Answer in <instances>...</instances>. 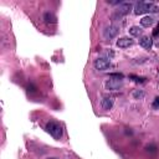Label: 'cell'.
<instances>
[{"label": "cell", "mask_w": 159, "mask_h": 159, "mask_svg": "<svg viewBox=\"0 0 159 159\" xmlns=\"http://www.w3.org/2000/svg\"><path fill=\"white\" fill-rule=\"evenodd\" d=\"M104 37L106 39H113V37H116L117 36V34H118V27L117 26H108V27H106V30H104Z\"/></svg>", "instance_id": "4"}, {"label": "cell", "mask_w": 159, "mask_h": 159, "mask_svg": "<svg viewBox=\"0 0 159 159\" xmlns=\"http://www.w3.org/2000/svg\"><path fill=\"white\" fill-rule=\"evenodd\" d=\"M109 77H111V78H116V80H119V81H120V80L123 78V75H122V73H111V75H109Z\"/></svg>", "instance_id": "13"}, {"label": "cell", "mask_w": 159, "mask_h": 159, "mask_svg": "<svg viewBox=\"0 0 159 159\" xmlns=\"http://www.w3.org/2000/svg\"><path fill=\"white\" fill-rule=\"evenodd\" d=\"M152 107H153L154 109H158V108H159V96H158V97H155L154 102L152 103Z\"/></svg>", "instance_id": "14"}, {"label": "cell", "mask_w": 159, "mask_h": 159, "mask_svg": "<svg viewBox=\"0 0 159 159\" xmlns=\"http://www.w3.org/2000/svg\"><path fill=\"white\" fill-rule=\"evenodd\" d=\"M152 24H153V19L150 16H145V17H143L140 20V25L144 26V27H149Z\"/></svg>", "instance_id": "11"}, {"label": "cell", "mask_w": 159, "mask_h": 159, "mask_svg": "<svg viewBox=\"0 0 159 159\" xmlns=\"http://www.w3.org/2000/svg\"><path fill=\"white\" fill-rule=\"evenodd\" d=\"M159 9L152 4V2H144V1H139L135 4L134 6V12L137 15H140V14H144V12H157Z\"/></svg>", "instance_id": "1"}, {"label": "cell", "mask_w": 159, "mask_h": 159, "mask_svg": "<svg viewBox=\"0 0 159 159\" xmlns=\"http://www.w3.org/2000/svg\"><path fill=\"white\" fill-rule=\"evenodd\" d=\"M113 106V99L109 98V97H104L102 99V108L103 109H111Z\"/></svg>", "instance_id": "8"}, {"label": "cell", "mask_w": 159, "mask_h": 159, "mask_svg": "<svg viewBox=\"0 0 159 159\" xmlns=\"http://www.w3.org/2000/svg\"><path fill=\"white\" fill-rule=\"evenodd\" d=\"M109 66H111L109 60H107V58H104V57H99V58H97V60L94 61V67H96L97 70H99V71H104V70H107Z\"/></svg>", "instance_id": "3"}, {"label": "cell", "mask_w": 159, "mask_h": 159, "mask_svg": "<svg viewBox=\"0 0 159 159\" xmlns=\"http://www.w3.org/2000/svg\"><path fill=\"white\" fill-rule=\"evenodd\" d=\"M46 130L55 138V139H60L62 137V127L60 123L57 122H48L46 124Z\"/></svg>", "instance_id": "2"}, {"label": "cell", "mask_w": 159, "mask_h": 159, "mask_svg": "<svg viewBox=\"0 0 159 159\" xmlns=\"http://www.w3.org/2000/svg\"><path fill=\"white\" fill-rule=\"evenodd\" d=\"M43 17H45V21H46L47 24H53V22H56V17H55L52 14H50V12H46Z\"/></svg>", "instance_id": "12"}, {"label": "cell", "mask_w": 159, "mask_h": 159, "mask_svg": "<svg viewBox=\"0 0 159 159\" xmlns=\"http://www.w3.org/2000/svg\"><path fill=\"white\" fill-rule=\"evenodd\" d=\"M106 86H107V88H109V89H118V88L122 86V82H120L119 80H109Z\"/></svg>", "instance_id": "7"}, {"label": "cell", "mask_w": 159, "mask_h": 159, "mask_svg": "<svg viewBox=\"0 0 159 159\" xmlns=\"http://www.w3.org/2000/svg\"><path fill=\"white\" fill-rule=\"evenodd\" d=\"M142 32H143V30L139 26H132L129 29V34L132 36H139V35H142Z\"/></svg>", "instance_id": "10"}, {"label": "cell", "mask_w": 159, "mask_h": 159, "mask_svg": "<svg viewBox=\"0 0 159 159\" xmlns=\"http://www.w3.org/2000/svg\"><path fill=\"white\" fill-rule=\"evenodd\" d=\"M130 10H132V5L130 4H122V6L118 9V14L119 15H124V14H128Z\"/></svg>", "instance_id": "9"}, {"label": "cell", "mask_w": 159, "mask_h": 159, "mask_svg": "<svg viewBox=\"0 0 159 159\" xmlns=\"http://www.w3.org/2000/svg\"><path fill=\"white\" fill-rule=\"evenodd\" d=\"M132 43H133V40L129 39V37H120V39L117 41V46L120 47V48H127V47H129Z\"/></svg>", "instance_id": "5"}, {"label": "cell", "mask_w": 159, "mask_h": 159, "mask_svg": "<svg viewBox=\"0 0 159 159\" xmlns=\"http://www.w3.org/2000/svg\"><path fill=\"white\" fill-rule=\"evenodd\" d=\"M133 96H134V97H143V92H138V91H137V92L133 93Z\"/></svg>", "instance_id": "15"}, {"label": "cell", "mask_w": 159, "mask_h": 159, "mask_svg": "<svg viewBox=\"0 0 159 159\" xmlns=\"http://www.w3.org/2000/svg\"><path fill=\"white\" fill-rule=\"evenodd\" d=\"M139 45L142 47H144V48H150L152 45H153V41H152V39L149 36H143L139 40Z\"/></svg>", "instance_id": "6"}, {"label": "cell", "mask_w": 159, "mask_h": 159, "mask_svg": "<svg viewBox=\"0 0 159 159\" xmlns=\"http://www.w3.org/2000/svg\"><path fill=\"white\" fill-rule=\"evenodd\" d=\"M47 159H58V158H47Z\"/></svg>", "instance_id": "16"}]
</instances>
